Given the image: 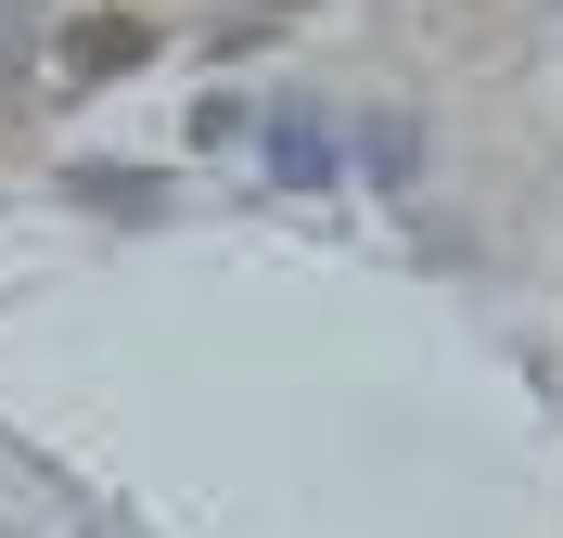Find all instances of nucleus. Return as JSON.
Listing matches in <instances>:
<instances>
[{
	"label": "nucleus",
	"instance_id": "f257e3e1",
	"mask_svg": "<svg viewBox=\"0 0 563 538\" xmlns=\"http://www.w3.org/2000/svg\"><path fill=\"white\" fill-rule=\"evenodd\" d=\"M52 65H65L77 90H103V77H129V65H154V26H141V13H77V26L52 39Z\"/></svg>",
	"mask_w": 563,
	"mask_h": 538
}]
</instances>
